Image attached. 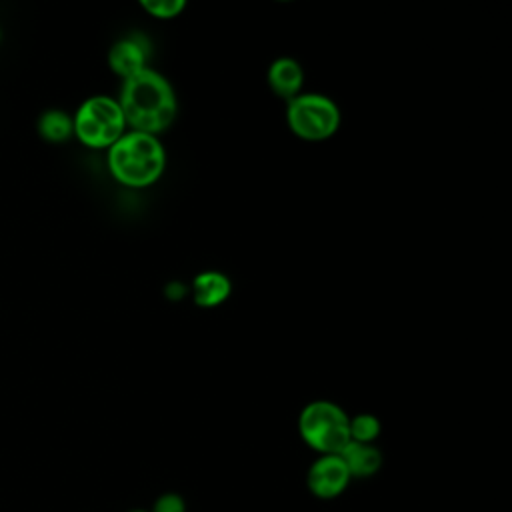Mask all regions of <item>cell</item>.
I'll use <instances>...</instances> for the list:
<instances>
[{
    "label": "cell",
    "instance_id": "obj_9",
    "mask_svg": "<svg viewBox=\"0 0 512 512\" xmlns=\"http://www.w3.org/2000/svg\"><path fill=\"white\" fill-rule=\"evenodd\" d=\"M302 68L296 60L292 58H278L276 62H272L270 70H268V82L272 86V90L282 96V98H296L302 86Z\"/></svg>",
    "mask_w": 512,
    "mask_h": 512
},
{
    "label": "cell",
    "instance_id": "obj_10",
    "mask_svg": "<svg viewBox=\"0 0 512 512\" xmlns=\"http://www.w3.org/2000/svg\"><path fill=\"white\" fill-rule=\"evenodd\" d=\"M192 294H194V302L198 306H204V308L218 306L222 300L228 298L230 282L224 274L202 272L192 282Z\"/></svg>",
    "mask_w": 512,
    "mask_h": 512
},
{
    "label": "cell",
    "instance_id": "obj_4",
    "mask_svg": "<svg viewBox=\"0 0 512 512\" xmlns=\"http://www.w3.org/2000/svg\"><path fill=\"white\" fill-rule=\"evenodd\" d=\"M350 418L332 402L318 400L308 404L298 420L300 436L308 446L322 454H340L350 442Z\"/></svg>",
    "mask_w": 512,
    "mask_h": 512
},
{
    "label": "cell",
    "instance_id": "obj_15",
    "mask_svg": "<svg viewBox=\"0 0 512 512\" xmlns=\"http://www.w3.org/2000/svg\"><path fill=\"white\" fill-rule=\"evenodd\" d=\"M130 512H144V510H130Z\"/></svg>",
    "mask_w": 512,
    "mask_h": 512
},
{
    "label": "cell",
    "instance_id": "obj_14",
    "mask_svg": "<svg viewBox=\"0 0 512 512\" xmlns=\"http://www.w3.org/2000/svg\"><path fill=\"white\" fill-rule=\"evenodd\" d=\"M152 512H184V500L178 494H164L156 500Z\"/></svg>",
    "mask_w": 512,
    "mask_h": 512
},
{
    "label": "cell",
    "instance_id": "obj_16",
    "mask_svg": "<svg viewBox=\"0 0 512 512\" xmlns=\"http://www.w3.org/2000/svg\"><path fill=\"white\" fill-rule=\"evenodd\" d=\"M0 36H2V32H0Z\"/></svg>",
    "mask_w": 512,
    "mask_h": 512
},
{
    "label": "cell",
    "instance_id": "obj_1",
    "mask_svg": "<svg viewBox=\"0 0 512 512\" xmlns=\"http://www.w3.org/2000/svg\"><path fill=\"white\" fill-rule=\"evenodd\" d=\"M118 104L134 132L152 136L166 130L176 116V96L170 84L148 68L124 80Z\"/></svg>",
    "mask_w": 512,
    "mask_h": 512
},
{
    "label": "cell",
    "instance_id": "obj_12",
    "mask_svg": "<svg viewBox=\"0 0 512 512\" xmlns=\"http://www.w3.org/2000/svg\"><path fill=\"white\" fill-rule=\"evenodd\" d=\"M350 440L360 444H370L380 434V422L370 414H358L348 424Z\"/></svg>",
    "mask_w": 512,
    "mask_h": 512
},
{
    "label": "cell",
    "instance_id": "obj_13",
    "mask_svg": "<svg viewBox=\"0 0 512 512\" xmlns=\"http://www.w3.org/2000/svg\"><path fill=\"white\" fill-rule=\"evenodd\" d=\"M142 8L150 12L154 18H174L182 12L184 2L182 0H146L142 2Z\"/></svg>",
    "mask_w": 512,
    "mask_h": 512
},
{
    "label": "cell",
    "instance_id": "obj_6",
    "mask_svg": "<svg viewBox=\"0 0 512 512\" xmlns=\"http://www.w3.org/2000/svg\"><path fill=\"white\" fill-rule=\"evenodd\" d=\"M348 482L350 472L338 454H322L308 470V488L318 498H336Z\"/></svg>",
    "mask_w": 512,
    "mask_h": 512
},
{
    "label": "cell",
    "instance_id": "obj_7",
    "mask_svg": "<svg viewBox=\"0 0 512 512\" xmlns=\"http://www.w3.org/2000/svg\"><path fill=\"white\" fill-rule=\"evenodd\" d=\"M144 62H146V46L142 44L140 38H124L116 42L108 54L110 68L124 80L142 72Z\"/></svg>",
    "mask_w": 512,
    "mask_h": 512
},
{
    "label": "cell",
    "instance_id": "obj_5",
    "mask_svg": "<svg viewBox=\"0 0 512 512\" xmlns=\"http://www.w3.org/2000/svg\"><path fill=\"white\" fill-rule=\"evenodd\" d=\"M288 124L304 140H326L338 130L340 112L326 96L302 94L288 104Z\"/></svg>",
    "mask_w": 512,
    "mask_h": 512
},
{
    "label": "cell",
    "instance_id": "obj_8",
    "mask_svg": "<svg viewBox=\"0 0 512 512\" xmlns=\"http://www.w3.org/2000/svg\"><path fill=\"white\" fill-rule=\"evenodd\" d=\"M338 456L346 464V468L350 472V478L352 476H356V478L372 476L382 466V454L372 444H360V442L350 440Z\"/></svg>",
    "mask_w": 512,
    "mask_h": 512
},
{
    "label": "cell",
    "instance_id": "obj_11",
    "mask_svg": "<svg viewBox=\"0 0 512 512\" xmlns=\"http://www.w3.org/2000/svg\"><path fill=\"white\" fill-rule=\"evenodd\" d=\"M36 128H38L40 138L50 144H62L74 134L72 116H68L64 110H56V108L44 110L38 118Z\"/></svg>",
    "mask_w": 512,
    "mask_h": 512
},
{
    "label": "cell",
    "instance_id": "obj_2",
    "mask_svg": "<svg viewBox=\"0 0 512 512\" xmlns=\"http://www.w3.org/2000/svg\"><path fill=\"white\" fill-rule=\"evenodd\" d=\"M166 154L152 134L128 132L108 148V168L112 176L130 188L156 182L164 172Z\"/></svg>",
    "mask_w": 512,
    "mask_h": 512
},
{
    "label": "cell",
    "instance_id": "obj_3",
    "mask_svg": "<svg viewBox=\"0 0 512 512\" xmlns=\"http://www.w3.org/2000/svg\"><path fill=\"white\" fill-rule=\"evenodd\" d=\"M124 114L110 96H92L72 118L74 136L88 148H110L124 134Z\"/></svg>",
    "mask_w": 512,
    "mask_h": 512
}]
</instances>
